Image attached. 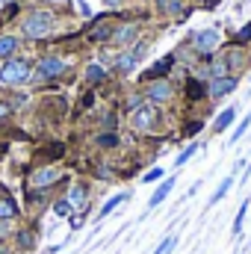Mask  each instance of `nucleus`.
Wrapping results in <instances>:
<instances>
[{
    "mask_svg": "<svg viewBox=\"0 0 251 254\" xmlns=\"http://www.w3.org/2000/svg\"><path fill=\"white\" fill-rule=\"evenodd\" d=\"M127 198H130V192H119V195H113V198H110V201H107V204L101 207V213H98V219H107V216H110V213H113V210H116L119 204H125Z\"/></svg>",
    "mask_w": 251,
    "mask_h": 254,
    "instance_id": "nucleus-20",
    "label": "nucleus"
},
{
    "mask_svg": "<svg viewBox=\"0 0 251 254\" xmlns=\"http://www.w3.org/2000/svg\"><path fill=\"white\" fill-rule=\"evenodd\" d=\"M71 213H74V207H71L68 198H60V201L54 204V216H57V219H65V216H71Z\"/></svg>",
    "mask_w": 251,
    "mask_h": 254,
    "instance_id": "nucleus-23",
    "label": "nucleus"
},
{
    "mask_svg": "<svg viewBox=\"0 0 251 254\" xmlns=\"http://www.w3.org/2000/svg\"><path fill=\"white\" fill-rule=\"evenodd\" d=\"M136 36H139V27H136V24H122V27H116L113 42H116L119 48H125L130 42H136Z\"/></svg>",
    "mask_w": 251,
    "mask_h": 254,
    "instance_id": "nucleus-10",
    "label": "nucleus"
},
{
    "mask_svg": "<svg viewBox=\"0 0 251 254\" xmlns=\"http://www.w3.org/2000/svg\"><path fill=\"white\" fill-rule=\"evenodd\" d=\"M83 77H86L89 83H95V86H98V83H104V80H107V71H104V65L89 63V65H86V74H83Z\"/></svg>",
    "mask_w": 251,
    "mask_h": 254,
    "instance_id": "nucleus-19",
    "label": "nucleus"
},
{
    "mask_svg": "<svg viewBox=\"0 0 251 254\" xmlns=\"http://www.w3.org/2000/svg\"><path fill=\"white\" fill-rule=\"evenodd\" d=\"M145 54H148V45H145V42H136V45H133V57H136V60H145Z\"/></svg>",
    "mask_w": 251,
    "mask_h": 254,
    "instance_id": "nucleus-31",
    "label": "nucleus"
},
{
    "mask_svg": "<svg viewBox=\"0 0 251 254\" xmlns=\"http://www.w3.org/2000/svg\"><path fill=\"white\" fill-rule=\"evenodd\" d=\"M198 151H201V142H189V148H184V151L178 154L175 166H178V169H181V166H187V163L192 160V157H195V154H198Z\"/></svg>",
    "mask_w": 251,
    "mask_h": 254,
    "instance_id": "nucleus-21",
    "label": "nucleus"
},
{
    "mask_svg": "<svg viewBox=\"0 0 251 254\" xmlns=\"http://www.w3.org/2000/svg\"><path fill=\"white\" fill-rule=\"evenodd\" d=\"M33 80V65L21 57H12L0 65V86H24Z\"/></svg>",
    "mask_w": 251,
    "mask_h": 254,
    "instance_id": "nucleus-2",
    "label": "nucleus"
},
{
    "mask_svg": "<svg viewBox=\"0 0 251 254\" xmlns=\"http://www.w3.org/2000/svg\"><path fill=\"white\" fill-rule=\"evenodd\" d=\"M95 145H98V148H116V145H119V133H101V136L95 139Z\"/></svg>",
    "mask_w": 251,
    "mask_h": 254,
    "instance_id": "nucleus-25",
    "label": "nucleus"
},
{
    "mask_svg": "<svg viewBox=\"0 0 251 254\" xmlns=\"http://www.w3.org/2000/svg\"><path fill=\"white\" fill-rule=\"evenodd\" d=\"M148 104H169L172 101V83L169 80H151L145 89Z\"/></svg>",
    "mask_w": 251,
    "mask_h": 254,
    "instance_id": "nucleus-6",
    "label": "nucleus"
},
{
    "mask_svg": "<svg viewBox=\"0 0 251 254\" xmlns=\"http://www.w3.org/2000/svg\"><path fill=\"white\" fill-rule=\"evenodd\" d=\"M18 48H21V39H18V36H0V60H3V63L12 60V57L18 54Z\"/></svg>",
    "mask_w": 251,
    "mask_h": 254,
    "instance_id": "nucleus-13",
    "label": "nucleus"
},
{
    "mask_svg": "<svg viewBox=\"0 0 251 254\" xmlns=\"http://www.w3.org/2000/svg\"><path fill=\"white\" fill-rule=\"evenodd\" d=\"M175 184H178V178H175V175H169V178H166V181H163V184H160V187L154 190V195H151V201H148V207H151V210H154V207H160V204H163V201H166V198L172 195V190H175Z\"/></svg>",
    "mask_w": 251,
    "mask_h": 254,
    "instance_id": "nucleus-9",
    "label": "nucleus"
},
{
    "mask_svg": "<svg viewBox=\"0 0 251 254\" xmlns=\"http://www.w3.org/2000/svg\"><path fill=\"white\" fill-rule=\"evenodd\" d=\"M175 246H178V237H175V234H169V237L154 249V254H172V252H175Z\"/></svg>",
    "mask_w": 251,
    "mask_h": 254,
    "instance_id": "nucleus-27",
    "label": "nucleus"
},
{
    "mask_svg": "<svg viewBox=\"0 0 251 254\" xmlns=\"http://www.w3.org/2000/svg\"><path fill=\"white\" fill-rule=\"evenodd\" d=\"M21 33L24 39H45L54 33V12L48 9H33L24 21H21Z\"/></svg>",
    "mask_w": 251,
    "mask_h": 254,
    "instance_id": "nucleus-1",
    "label": "nucleus"
},
{
    "mask_svg": "<svg viewBox=\"0 0 251 254\" xmlns=\"http://www.w3.org/2000/svg\"><path fill=\"white\" fill-rule=\"evenodd\" d=\"M130 125H133V130H139V133H148L151 127L157 125V110H154V104H142L139 110H133Z\"/></svg>",
    "mask_w": 251,
    "mask_h": 254,
    "instance_id": "nucleus-5",
    "label": "nucleus"
},
{
    "mask_svg": "<svg viewBox=\"0 0 251 254\" xmlns=\"http://www.w3.org/2000/svg\"><path fill=\"white\" fill-rule=\"evenodd\" d=\"M249 80H251V74H249Z\"/></svg>",
    "mask_w": 251,
    "mask_h": 254,
    "instance_id": "nucleus-36",
    "label": "nucleus"
},
{
    "mask_svg": "<svg viewBox=\"0 0 251 254\" xmlns=\"http://www.w3.org/2000/svg\"><path fill=\"white\" fill-rule=\"evenodd\" d=\"M65 198H68V201H71V207L77 210V207H83V204H86V198H89V190H86L83 184H77V187H71V192H68Z\"/></svg>",
    "mask_w": 251,
    "mask_h": 254,
    "instance_id": "nucleus-18",
    "label": "nucleus"
},
{
    "mask_svg": "<svg viewBox=\"0 0 251 254\" xmlns=\"http://www.w3.org/2000/svg\"><path fill=\"white\" fill-rule=\"evenodd\" d=\"M234 181H237V178H234V175H228V178H225V181L219 184V190H216L213 195H210V201H207V207H216V204H219V201H222V198H225V195L231 192V187H234Z\"/></svg>",
    "mask_w": 251,
    "mask_h": 254,
    "instance_id": "nucleus-16",
    "label": "nucleus"
},
{
    "mask_svg": "<svg viewBox=\"0 0 251 254\" xmlns=\"http://www.w3.org/2000/svg\"><path fill=\"white\" fill-rule=\"evenodd\" d=\"M113 33H116L113 24H95L92 33H89V39H92V42H107V39H113Z\"/></svg>",
    "mask_w": 251,
    "mask_h": 254,
    "instance_id": "nucleus-17",
    "label": "nucleus"
},
{
    "mask_svg": "<svg viewBox=\"0 0 251 254\" xmlns=\"http://www.w3.org/2000/svg\"><path fill=\"white\" fill-rule=\"evenodd\" d=\"M65 71V60L60 57H42L33 68V80H57Z\"/></svg>",
    "mask_w": 251,
    "mask_h": 254,
    "instance_id": "nucleus-4",
    "label": "nucleus"
},
{
    "mask_svg": "<svg viewBox=\"0 0 251 254\" xmlns=\"http://www.w3.org/2000/svg\"><path fill=\"white\" fill-rule=\"evenodd\" d=\"M249 127H251V116H246V119L237 125V130H234V136H231V145H234V142H240V139L246 136V130H249Z\"/></svg>",
    "mask_w": 251,
    "mask_h": 254,
    "instance_id": "nucleus-28",
    "label": "nucleus"
},
{
    "mask_svg": "<svg viewBox=\"0 0 251 254\" xmlns=\"http://www.w3.org/2000/svg\"><path fill=\"white\" fill-rule=\"evenodd\" d=\"M163 175H166V172H163V169H151V172H148V175H145V178H142V184H154V181H160V178H163Z\"/></svg>",
    "mask_w": 251,
    "mask_h": 254,
    "instance_id": "nucleus-30",
    "label": "nucleus"
},
{
    "mask_svg": "<svg viewBox=\"0 0 251 254\" xmlns=\"http://www.w3.org/2000/svg\"><path fill=\"white\" fill-rule=\"evenodd\" d=\"M136 65H139V60L133 57V51H125V54L116 57V71H119V74H130Z\"/></svg>",
    "mask_w": 251,
    "mask_h": 254,
    "instance_id": "nucleus-15",
    "label": "nucleus"
},
{
    "mask_svg": "<svg viewBox=\"0 0 251 254\" xmlns=\"http://www.w3.org/2000/svg\"><path fill=\"white\" fill-rule=\"evenodd\" d=\"M246 213H249V201H243V207H240V213H237V219H234V225H231L234 237H240V234H243V219H246Z\"/></svg>",
    "mask_w": 251,
    "mask_h": 254,
    "instance_id": "nucleus-26",
    "label": "nucleus"
},
{
    "mask_svg": "<svg viewBox=\"0 0 251 254\" xmlns=\"http://www.w3.org/2000/svg\"><path fill=\"white\" fill-rule=\"evenodd\" d=\"M9 113H12V107H9V104H6V101H0V119H6V116H9Z\"/></svg>",
    "mask_w": 251,
    "mask_h": 254,
    "instance_id": "nucleus-33",
    "label": "nucleus"
},
{
    "mask_svg": "<svg viewBox=\"0 0 251 254\" xmlns=\"http://www.w3.org/2000/svg\"><path fill=\"white\" fill-rule=\"evenodd\" d=\"M237 42H240V45H246V42H251V24H246V27H243V30L237 33Z\"/></svg>",
    "mask_w": 251,
    "mask_h": 254,
    "instance_id": "nucleus-32",
    "label": "nucleus"
},
{
    "mask_svg": "<svg viewBox=\"0 0 251 254\" xmlns=\"http://www.w3.org/2000/svg\"><path fill=\"white\" fill-rule=\"evenodd\" d=\"M172 63H175V57H166V60H160V63H154L142 77L151 83V80H166V74H169V68H172Z\"/></svg>",
    "mask_w": 251,
    "mask_h": 254,
    "instance_id": "nucleus-11",
    "label": "nucleus"
},
{
    "mask_svg": "<svg viewBox=\"0 0 251 254\" xmlns=\"http://www.w3.org/2000/svg\"><path fill=\"white\" fill-rule=\"evenodd\" d=\"M234 119H237V107H228V110H222V113H219V119L213 122V133H225L228 127L234 125Z\"/></svg>",
    "mask_w": 251,
    "mask_h": 254,
    "instance_id": "nucleus-14",
    "label": "nucleus"
},
{
    "mask_svg": "<svg viewBox=\"0 0 251 254\" xmlns=\"http://www.w3.org/2000/svg\"><path fill=\"white\" fill-rule=\"evenodd\" d=\"M187 95L192 98V101H198V98H204V95H207V86H201L198 80H189V83H187Z\"/></svg>",
    "mask_w": 251,
    "mask_h": 254,
    "instance_id": "nucleus-24",
    "label": "nucleus"
},
{
    "mask_svg": "<svg viewBox=\"0 0 251 254\" xmlns=\"http://www.w3.org/2000/svg\"><path fill=\"white\" fill-rule=\"evenodd\" d=\"M60 178H63L60 169H54V166H42V169L33 175V187H36V190H45V187H54Z\"/></svg>",
    "mask_w": 251,
    "mask_h": 254,
    "instance_id": "nucleus-8",
    "label": "nucleus"
},
{
    "mask_svg": "<svg viewBox=\"0 0 251 254\" xmlns=\"http://www.w3.org/2000/svg\"><path fill=\"white\" fill-rule=\"evenodd\" d=\"M6 234H9V222H0V240H3Z\"/></svg>",
    "mask_w": 251,
    "mask_h": 254,
    "instance_id": "nucleus-34",
    "label": "nucleus"
},
{
    "mask_svg": "<svg viewBox=\"0 0 251 254\" xmlns=\"http://www.w3.org/2000/svg\"><path fill=\"white\" fill-rule=\"evenodd\" d=\"M157 9L169 12V15H178V12H184V3L181 0H157Z\"/></svg>",
    "mask_w": 251,
    "mask_h": 254,
    "instance_id": "nucleus-22",
    "label": "nucleus"
},
{
    "mask_svg": "<svg viewBox=\"0 0 251 254\" xmlns=\"http://www.w3.org/2000/svg\"><path fill=\"white\" fill-rule=\"evenodd\" d=\"M18 204H15V198L12 195H0V222H15L18 219Z\"/></svg>",
    "mask_w": 251,
    "mask_h": 254,
    "instance_id": "nucleus-12",
    "label": "nucleus"
},
{
    "mask_svg": "<svg viewBox=\"0 0 251 254\" xmlns=\"http://www.w3.org/2000/svg\"><path fill=\"white\" fill-rule=\"evenodd\" d=\"M18 246H21V249H33V234H30V231H21V234H18Z\"/></svg>",
    "mask_w": 251,
    "mask_h": 254,
    "instance_id": "nucleus-29",
    "label": "nucleus"
},
{
    "mask_svg": "<svg viewBox=\"0 0 251 254\" xmlns=\"http://www.w3.org/2000/svg\"><path fill=\"white\" fill-rule=\"evenodd\" d=\"M237 83H240V80H237L234 74H228V77H216V80L207 83V95H210L213 101H216V98H225V95H231V92L237 89Z\"/></svg>",
    "mask_w": 251,
    "mask_h": 254,
    "instance_id": "nucleus-7",
    "label": "nucleus"
},
{
    "mask_svg": "<svg viewBox=\"0 0 251 254\" xmlns=\"http://www.w3.org/2000/svg\"><path fill=\"white\" fill-rule=\"evenodd\" d=\"M48 3H65V0H48Z\"/></svg>",
    "mask_w": 251,
    "mask_h": 254,
    "instance_id": "nucleus-35",
    "label": "nucleus"
},
{
    "mask_svg": "<svg viewBox=\"0 0 251 254\" xmlns=\"http://www.w3.org/2000/svg\"><path fill=\"white\" fill-rule=\"evenodd\" d=\"M219 45H222V36H219V30H216V27L198 30V33L192 36V48H195L198 54H204V57H210Z\"/></svg>",
    "mask_w": 251,
    "mask_h": 254,
    "instance_id": "nucleus-3",
    "label": "nucleus"
},
{
    "mask_svg": "<svg viewBox=\"0 0 251 254\" xmlns=\"http://www.w3.org/2000/svg\"><path fill=\"white\" fill-rule=\"evenodd\" d=\"M0 3H3V0H0Z\"/></svg>",
    "mask_w": 251,
    "mask_h": 254,
    "instance_id": "nucleus-37",
    "label": "nucleus"
}]
</instances>
